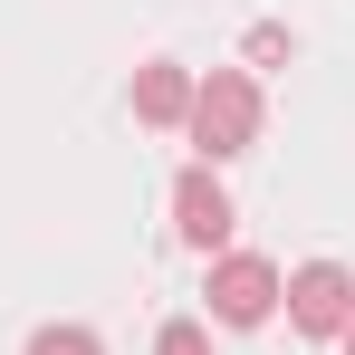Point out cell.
<instances>
[{"label":"cell","instance_id":"obj_3","mask_svg":"<svg viewBox=\"0 0 355 355\" xmlns=\"http://www.w3.org/2000/svg\"><path fill=\"white\" fill-rule=\"evenodd\" d=\"M288 317H297V336H346V317H355V269H336V259H307V269H288Z\"/></svg>","mask_w":355,"mask_h":355},{"label":"cell","instance_id":"obj_8","mask_svg":"<svg viewBox=\"0 0 355 355\" xmlns=\"http://www.w3.org/2000/svg\"><path fill=\"white\" fill-rule=\"evenodd\" d=\"M250 58L279 67V58H288V29H279V19H259V29H250Z\"/></svg>","mask_w":355,"mask_h":355},{"label":"cell","instance_id":"obj_7","mask_svg":"<svg viewBox=\"0 0 355 355\" xmlns=\"http://www.w3.org/2000/svg\"><path fill=\"white\" fill-rule=\"evenodd\" d=\"M154 355H211V336H202V327H192V317H173V327H164V336H154Z\"/></svg>","mask_w":355,"mask_h":355},{"label":"cell","instance_id":"obj_9","mask_svg":"<svg viewBox=\"0 0 355 355\" xmlns=\"http://www.w3.org/2000/svg\"><path fill=\"white\" fill-rule=\"evenodd\" d=\"M336 346H346V355H355V317H346V336H336Z\"/></svg>","mask_w":355,"mask_h":355},{"label":"cell","instance_id":"obj_6","mask_svg":"<svg viewBox=\"0 0 355 355\" xmlns=\"http://www.w3.org/2000/svg\"><path fill=\"white\" fill-rule=\"evenodd\" d=\"M29 355H106V346H96V327H39Z\"/></svg>","mask_w":355,"mask_h":355},{"label":"cell","instance_id":"obj_1","mask_svg":"<svg viewBox=\"0 0 355 355\" xmlns=\"http://www.w3.org/2000/svg\"><path fill=\"white\" fill-rule=\"evenodd\" d=\"M192 144H202V164H240L250 144H259V77H240V67H211V77H192Z\"/></svg>","mask_w":355,"mask_h":355},{"label":"cell","instance_id":"obj_2","mask_svg":"<svg viewBox=\"0 0 355 355\" xmlns=\"http://www.w3.org/2000/svg\"><path fill=\"white\" fill-rule=\"evenodd\" d=\"M279 288H288V279H279L259 250H221V259H211V288H202V297H211V317H221V327H269Z\"/></svg>","mask_w":355,"mask_h":355},{"label":"cell","instance_id":"obj_4","mask_svg":"<svg viewBox=\"0 0 355 355\" xmlns=\"http://www.w3.org/2000/svg\"><path fill=\"white\" fill-rule=\"evenodd\" d=\"M231 221H240V211H231V192H221V173H211V164H192V173L173 182V231L211 259V250L231 240Z\"/></svg>","mask_w":355,"mask_h":355},{"label":"cell","instance_id":"obj_5","mask_svg":"<svg viewBox=\"0 0 355 355\" xmlns=\"http://www.w3.org/2000/svg\"><path fill=\"white\" fill-rule=\"evenodd\" d=\"M135 116H144V125H182V116H192V67H173V58L135 67Z\"/></svg>","mask_w":355,"mask_h":355}]
</instances>
